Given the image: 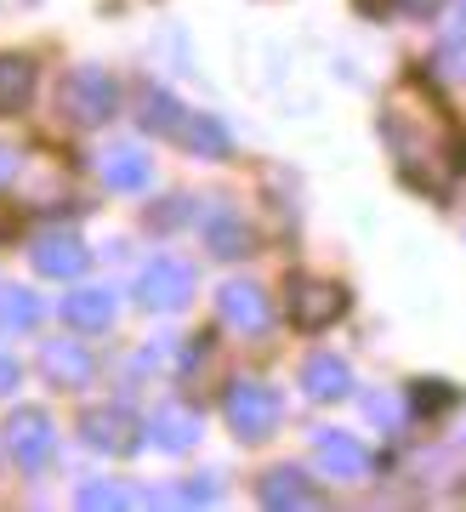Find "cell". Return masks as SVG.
Instances as JSON below:
<instances>
[{
	"instance_id": "obj_1",
	"label": "cell",
	"mask_w": 466,
	"mask_h": 512,
	"mask_svg": "<svg viewBox=\"0 0 466 512\" xmlns=\"http://www.w3.org/2000/svg\"><path fill=\"white\" fill-rule=\"evenodd\" d=\"M381 137L393 148L398 171L410 183L432 188V194H444L466 171V131L444 109H432V103L427 109H410V97H398L393 109L381 114Z\"/></svg>"
},
{
	"instance_id": "obj_2",
	"label": "cell",
	"mask_w": 466,
	"mask_h": 512,
	"mask_svg": "<svg viewBox=\"0 0 466 512\" xmlns=\"http://www.w3.org/2000/svg\"><path fill=\"white\" fill-rule=\"evenodd\" d=\"M114 103H120V86L103 69H74L57 92V114L69 126H103V120H114Z\"/></svg>"
},
{
	"instance_id": "obj_3",
	"label": "cell",
	"mask_w": 466,
	"mask_h": 512,
	"mask_svg": "<svg viewBox=\"0 0 466 512\" xmlns=\"http://www.w3.org/2000/svg\"><path fill=\"white\" fill-rule=\"evenodd\" d=\"M222 416H228V427L245 444H256V439H268L273 427H279L285 404H279V393H273L268 382H233L228 399H222Z\"/></svg>"
},
{
	"instance_id": "obj_4",
	"label": "cell",
	"mask_w": 466,
	"mask_h": 512,
	"mask_svg": "<svg viewBox=\"0 0 466 512\" xmlns=\"http://www.w3.org/2000/svg\"><path fill=\"white\" fill-rule=\"evenodd\" d=\"M194 296V268L182 256H154L143 274H137V302L154 313H182Z\"/></svg>"
},
{
	"instance_id": "obj_5",
	"label": "cell",
	"mask_w": 466,
	"mask_h": 512,
	"mask_svg": "<svg viewBox=\"0 0 466 512\" xmlns=\"http://www.w3.org/2000/svg\"><path fill=\"white\" fill-rule=\"evenodd\" d=\"M285 296H290V325L296 330H324V325H336L341 313H347V291H341L336 279L296 274Z\"/></svg>"
},
{
	"instance_id": "obj_6",
	"label": "cell",
	"mask_w": 466,
	"mask_h": 512,
	"mask_svg": "<svg viewBox=\"0 0 466 512\" xmlns=\"http://www.w3.org/2000/svg\"><path fill=\"white\" fill-rule=\"evenodd\" d=\"M6 439H12V461H18L23 473H40V467L57 456V427H52V416H46V410H35V404L12 416Z\"/></svg>"
},
{
	"instance_id": "obj_7",
	"label": "cell",
	"mask_w": 466,
	"mask_h": 512,
	"mask_svg": "<svg viewBox=\"0 0 466 512\" xmlns=\"http://www.w3.org/2000/svg\"><path fill=\"white\" fill-rule=\"evenodd\" d=\"M80 433H86L91 450H103V456H131L137 444H143V421L131 416L126 404H103V410H91L80 421Z\"/></svg>"
},
{
	"instance_id": "obj_8",
	"label": "cell",
	"mask_w": 466,
	"mask_h": 512,
	"mask_svg": "<svg viewBox=\"0 0 466 512\" xmlns=\"http://www.w3.org/2000/svg\"><path fill=\"white\" fill-rule=\"evenodd\" d=\"M199 239H205V251H211L216 262H239V256H251V251H256L251 222L239 217L233 205H211V211L199 217Z\"/></svg>"
},
{
	"instance_id": "obj_9",
	"label": "cell",
	"mask_w": 466,
	"mask_h": 512,
	"mask_svg": "<svg viewBox=\"0 0 466 512\" xmlns=\"http://www.w3.org/2000/svg\"><path fill=\"white\" fill-rule=\"evenodd\" d=\"M143 433L154 439V450H165V456H188L199 444V433H205V421H199V410H188V404H160V410L143 421Z\"/></svg>"
},
{
	"instance_id": "obj_10",
	"label": "cell",
	"mask_w": 466,
	"mask_h": 512,
	"mask_svg": "<svg viewBox=\"0 0 466 512\" xmlns=\"http://www.w3.org/2000/svg\"><path fill=\"white\" fill-rule=\"evenodd\" d=\"M313 461H319L330 478H341V484L370 478V467H376V456H370V450H364L353 433H319V450H313Z\"/></svg>"
},
{
	"instance_id": "obj_11",
	"label": "cell",
	"mask_w": 466,
	"mask_h": 512,
	"mask_svg": "<svg viewBox=\"0 0 466 512\" xmlns=\"http://www.w3.org/2000/svg\"><path fill=\"white\" fill-rule=\"evenodd\" d=\"M29 262H35V274H46V279H80L91 251L80 245V234H46V239H35Z\"/></svg>"
},
{
	"instance_id": "obj_12",
	"label": "cell",
	"mask_w": 466,
	"mask_h": 512,
	"mask_svg": "<svg viewBox=\"0 0 466 512\" xmlns=\"http://www.w3.org/2000/svg\"><path fill=\"white\" fill-rule=\"evenodd\" d=\"M216 308H222V319H228L233 330H262L268 325V291L251 285V279H228L222 296H216Z\"/></svg>"
},
{
	"instance_id": "obj_13",
	"label": "cell",
	"mask_w": 466,
	"mask_h": 512,
	"mask_svg": "<svg viewBox=\"0 0 466 512\" xmlns=\"http://www.w3.org/2000/svg\"><path fill=\"white\" fill-rule=\"evenodd\" d=\"M302 387H307V399H319V404H336L353 393V365L347 359H336V353H313L302 365Z\"/></svg>"
},
{
	"instance_id": "obj_14",
	"label": "cell",
	"mask_w": 466,
	"mask_h": 512,
	"mask_svg": "<svg viewBox=\"0 0 466 512\" xmlns=\"http://www.w3.org/2000/svg\"><path fill=\"white\" fill-rule=\"evenodd\" d=\"M103 183L114 194H143L154 183V160H148L143 148H108L103 154Z\"/></svg>"
},
{
	"instance_id": "obj_15",
	"label": "cell",
	"mask_w": 466,
	"mask_h": 512,
	"mask_svg": "<svg viewBox=\"0 0 466 512\" xmlns=\"http://www.w3.org/2000/svg\"><path fill=\"white\" fill-rule=\"evenodd\" d=\"M256 495H262V507H319V490L302 478V467H273L256 484Z\"/></svg>"
},
{
	"instance_id": "obj_16",
	"label": "cell",
	"mask_w": 466,
	"mask_h": 512,
	"mask_svg": "<svg viewBox=\"0 0 466 512\" xmlns=\"http://www.w3.org/2000/svg\"><path fill=\"white\" fill-rule=\"evenodd\" d=\"M40 365H46V376L57 387H91V376H97V365H91V353L80 342H46Z\"/></svg>"
},
{
	"instance_id": "obj_17",
	"label": "cell",
	"mask_w": 466,
	"mask_h": 512,
	"mask_svg": "<svg viewBox=\"0 0 466 512\" xmlns=\"http://www.w3.org/2000/svg\"><path fill=\"white\" fill-rule=\"evenodd\" d=\"M63 325H74V330H108V325H114V291L86 285V291L63 296Z\"/></svg>"
},
{
	"instance_id": "obj_18",
	"label": "cell",
	"mask_w": 466,
	"mask_h": 512,
	"mask_svg": "<svg viewBox=\"0 0 466 512\" xmlns=\"http://www.w3.org/2000/svg\"><path fill=\"white\" fill-rule=\"evenodd\" d=\"M177 143L188 148V154H199V160H228V131H222L216 114H194V109H188Z\"/></svg>"
},
{
	"instance_id": "obj_19",
	"label": "cell",
	"mask_w": 466,
	"mask_h": 512,
	"mask_svg": "<svg viewBox=\"0 0 466 512\" xmlns=\"http://www.w3.org/2000/svg\"><path fill=\"white\" fill-rule=\"evenodd\" d=\"M29 92H35V63L0 52V114H18L29 103Z\"/></svg>"
},
{
	"instance_id": "obj_20",
	"label": "cell",
	"mask_w": 466,
	"mask_h": 512,
	"mask_svg": "<svg viewBox=\"0 0 466 512\" xmlns=\"http://www.w3.org/2000/svg\"><path fill=\"white\" fill-rule=\"evenodd\" d=\"M182 120H188V109H182L171 92H160V86H148L143 92V131H154V137H171L177 143Z\"/></svg>"
},
{
	"instance_id": "obj_21",
	"label": "cell",
	"mask_w": 466,
	"mask_h": 512,
	"mask_svg": "<svg viewBox=\"0 0 466 512\" xmlns=\"http://www.w3.org/2000/svg\"><path fill=\"white\" fill-rule=\"evenodd\" d=\"M40 296L35 291H0V330H35Z\"/></svg>"
},
{
	"instance_id": "obj_22",
	"label": "cell",
	"mask_w": 466,
	"mask_h": 512,
	"mask_svg": "<svg viewBox=\"0 0 466 512\" xmlns=\"http://www.w3.org/2000/svg\"><path fill=\"white\" fill-rule=\"evenodd\" d=\"M148 495H131V490H114V484H86L80 490V507H137Z\"/></svg>"
},
{
	"instance_id": "obj_23",
	"label": "cell",
	"mask_w": 466,
	"mask_h": 512,
	"mask_svg": "<svg viewBox=\"0 0 466 512\" xmlns=\"http://www.w3.org/2000/svg\"><path fill=\"white\" fill-rule=\"evenodd\" d=\"M438 69H444L449 80H466V46H461V40H455V46H444V52H438Z\"/></svg>"
},
{
	"instance_id": "obj_24",
	"label": "cell",
	"mask_w": 466,
	"mask_h": 512,
	"mask_svg": "<svg viewBox=\"0 0 466 512\" xmlns=\"http://www.w3.org/2000/svg\"><path fill=\"white\" fill-rule=\"evenodd\" d=\"M182 507H216V484H188V490H177Z\"/></svg>"
},
{
	"instance_id": "obj_25",
	"label": "cell",
	"mask_w": 466,
	"mask_h": 512,
	"mask_svg": "<svg viewBox=\"0 0 466 512\" xmlns=\"http://www.w3.org/2000/svg\"><path fill=\"white\" fill-rule=\"evenodd\" d=\"M387 6H393V12H404V18H432L444 0H387Z\"/></svg>"
},
{
	"instance_id": "obj_26",
	"label": "cell",
	"mask_w": 466,
	"mask_h": 512,
	"mask_svg": "<svg viewBox=\"0 0 466 512\" xmlns=\"http://www.w3.org/2000/svg\"><path fill=\"white\" fill-rule=\"evenodd\" d=\"M23 382V370H18V359L12 353H0V393H12V387Z\"/></svg>"
},
{
	"instance_id": "obj_27",
	"label": "cell",
	"mask_w": 466,
	"mask_h": 512,
	"mask_svg": "<svg viewBox=\"0 0 466 512\" xmlns=\"http://www.w3.org/2000/svg\"><path fill=\"white\" fill-rule=\"evenodd\" d=\"M364 410H370V421H398V399H381V393L364 404Z\"/></svg>"
},
{
	"instance_id": "obj_28",
	"label": "cell",
	"mask_w": 466,
	"mask_h": 512,
	"mask_svg": "<svg viewBox=\"0 0 466 512\" xmlns=\"http://www.w3.org/2000/svg\"><path fill=\"white\" fill-rule=\"evenodd\" d=\"M12 171H18V160H12V148H0V183H6Z\"/></svg>"
},
{
	"instance_id": "obj_29",
	"label": "cell",
	"mask_w": 466,
	"mask_h": 512,
	"mask_svg": "<svg viewBox=\"0 0 466 512\" xmlns=\"http://www.w3.org/2000/svg\"><path fill=\"white\" fill-rule=\"evenodd\" d=\"M461 29H466V0H461Z\"/></svg>"
}]
</instances>
